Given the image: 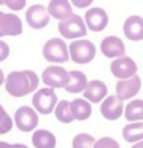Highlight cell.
<instances>
[{
  "instance_id": "6da1fadb",
  "label": "cell",
  "mask_w": 143,
  "mask_h": 148,
  "mask_svg": "<svg viewBox=\"0 0 143 148\" xmlns=\"http://www.w3.org/2000/svg\"><path fill=\"white\" fill-rule=\"evenodd\" d=\"M40 84V77L32 70H14L5 77V89L11 97H25L35 92Z\"/></svg>"
},
{
  "instance_id": "7a4b0ae2",
  "label": "cell",
  "mask_w": 143,
  "mask_h": 148,
  "mask_svg": "<svg viewBox=\"0 0 143 148\" xmlns=\"http://www.w3.org/2000/svg\"><path fill=\"white\" fill-rule=\"evenodd\" d=\"M57 94L51 88H40L32 96V105L38 115H51L57 105Z\"/></svg>"
},
{
  "instance_id": "3957f363",
  "label": "cell",
  "mask_w": 143,
  "mask_h": 148,
  "mask_svg": "<svg viewBox=\"0 0 143 148\" xmlns=\"http://www.w3.org/2000/svg\"><path fill=\"white\" fill-rule=\"evenodd\" d=\"M68 56L75 64H89L95 58V45L86 38L73 40L68 45Z\"/></svg>"
},
{
  "instance_id": "277c9868",
  "label": "cell",
  "mask_w": 143,
  "mask_h": 148,
  "mask_svg": "<svg viewBox=\"0 0 143 148\" xmlns=\"http://www.w3.org/2000/svg\"><path fill=\"white\" fill-rule=\"evenodd\" d=\"M43 58L48 62H51V65H59L64 64L70 59L68 56V46L62 38H49L43 45Z\"/></svg>"
},
{
  "instance_id": "5b68a950",
  "label": "cell",
  "mask_w": 143,
  "mask_h": 148,
  "mask_svg": "<svg viewBox=\"0 0 143 148\" xmlns=\"http://www.w3.org/2000/svg\"><path fill=\"white\" fill-rule=\"evenodd\" d=\"M57 30L62 35V38H67V40L84 38V35L88 34V27H86L84 19L78 14H72L70 18L60 21L59 26H57Z\"/></svg>"
},
{
  "instance_id": "8992f818",
  "label": "cell",
  "mask_w": 143,
  "mask_h": 148,
  "mask_svg": "<svg viewBox=\"0 0 143 148\" xmlns=\"http://www.w3.org/2000/svg\"><path fill=\"white\" fill-rule=\"evenodd\" d=\"M13 123H14V126L19 129V131H22V132H34V131H37V127H38L40 118H38V113L34 110V107L21 105L14 112Z\"/></svg>"
},
{
  "instance_id": "52a82bcc",
  "label": "cell",
  "mask_w": 143,
  "mask_h": 148,
  "mask_svg": "<svg viewBox=\"0 0 143 148\" xmlns=\"http://www.w3.org/2000/svg\"><path fill=\"white\" fill-rule=\"evenodd\" d=\"M40 80L44 83L46 88L51 89H60V88H65L67 81H68V70H65L60 65H49L43 70Z\"/></svg>"
},
{
  "instance_id": "ba28073f",
  "label": "cell",
  "mask_w": 143,
  "mask_h": 148,
  "mask_svg": "<svg viewBox=\"0 0 143 148\" xmlns=\"http://www.w3.org/2000/svg\"><path fill=\"white\" fill-rule=\"evenodd\" d=\"M110 70L114 78H118V80H127V78H132L137 75L138 65H137V62L132 58L122 56V58H118V59L111 61Z\"/></svg>"
},
{
  "instance_id": "9c48e42d",
  "label": "cell",
  "mask_w": 143,
  "mask_h": 148,
  "mask_svg": "<svg viewBox=\"0 0 143 148\" xmlns=\"http://www.w3.org/2000/svg\"><path fill=\"white\" fill-rule=\"evenodd\" d=\"M124 107H126V103L116 94H113V96H107L103 102L100 103V113L108 121H116L124 115Z\"/></svg>"
},
{
  "instance_id": "30bf717a",
  "label": "cell",
  "mask_w": 143,
  "mask_h": 148,
  "mask_svg": "<svg viewBox=\"0 0 143 148\" xmlns=\"http://www.w3.org/2000/svg\"><path fill=\"white\" fill-rule=\"evenodd\" d=\"M140 89H142V78L138 75L127 78V80H118L116 83V96L122 102L135 99V96L140 92Z\"/></svg>"
},
{
  "instance_id": "8fae6325",
  "label": "cell",
  "mask_w": 143,
  "mask_h": 148,
  "mask_svg": "<svg viewBox=\"0 0 143 148\" xmlns=\"http://www.w3.org/2000/svg\"><path fill=\"white\" fill-rule=\"evenodd\" d=\"M49 19H51V16H49V13H48L46 7H43V5H40V3L32 5V7H29V10L25 11V21H27V24L35 30H40V29H43V27H46L48 24H49Z\"/></svg>"
},
{
  "instance_id": "7c38bea8",
  "label": "cell",
  "mask_w": 143,
  "mask_h": 148,
  "mask_svg": "<svg viewBox=\"0 0 143 148\" xmlns=\"http://www.w3.org/2000/svg\"><path fill=\"white\" fill-rule=\"evenodd\" d=\"M22 34V21L14 13L0 11V38L2 37H18Z\"/></svg>"
},
{
  "instance_id": "4fadbf2b",
  "label": "cell",
  "mask_w": 143,
  "mask_h": 148,
  "mask_svg": "<svg viewBox=\"0 0 143 148\" xmlns=\"http://www.w3.org/2000/svg\"><path fill=\"white\" fill-rule=\"evenodd\" d=\"M100 51L108 59H118L126 56V45L119 37L108 35L100 42Z\"/></svg>"
},
{
  "instance_id": "5bb4252c",
  "label": "cell",
  "mask_w": 143,
  "mask_h": 148,
  "mask_svg": "<svg viewBox=\"0 0 143 148\" xmlns=\"http://www.w3.org/2000/svg\"><path fill=\"white\" fill-rule=\"evenodd\" d=\"M84 23L86 27L92 32H102L108 26V14L103 8H91L84 14Z\"/></svg>"
},
{
  "instance_id": "9a60e30c",
  "label": "cell",
  "mask_w": 143,
  "mask_h": 148,
  "mask_svg": "<svg viewBox=\"0 0 143 148\" xmlns=\"http://www.w3.org/2000/svg\"><path fill=\"white\" fill-rule=\"evenodd\" d=\"M107 96L108 88L102 80H91L83 91V99H86L89 103H102Z\"/></svg>"
},
{
  "instance_id": "2e32d148",
  "label": "cell",
  "mask_w": 143,
  "mask_h": 148,
  "mask_svg": "<svg viewBox=\"0 0 143 148\" xmlns=\"http://www.w3.org/2000/svg\"><path fill=\"white\" fill-rule=\"evenodd\" d=\"M124 35L126 38L132 40V42H140L143 40V18L142 16H129L124 23Z\"/></svg>"
},
{
  "instance_id": "e0dca14e",
  "label": "cell",
  "mask_w": 143,
  "mask_h": 148,
  "mask_svg": "<svg viewBox=\"0 0 143 148\" xmlns=\"http://www.w3.org/2000/svg\"><path fill=\"white\" fill-rule=\"evenodd\" d=\"M88 83H89V80L84 72L72 70V72H68V81H67L64 89L70 94H83V91L86 89Z\"/></svg>"
},
{
  "instance_id": "ac0fdd59",
  "label": "cell",
  "mask_w": 143,
  "mask_h": 148,
  "mask_svg": "<svg viewBox=\"0 0 143 148\" xmlns=\"http://www.w3.org/2000/svg\"><path fill=\"white\" fill-rule=\"evenodd\" d=\"M48 13L51 18H56L57 21H64L67 18H70L73 14L72 5H70V0H51L48 3Z\"/></svg>"
},
{
  "instance_id": "d6986e66",
  "label": "cell",
  "mask_w": 143,
  "mask_h": 148,
  "mask_svg": "<svg viewBox=\"0 0 143 148\" xmlns=\"http://www.w3.org/2000/svg\"><path fill=\"white\" fill-rule=\"evenodd\" d=\"M70 112H72L73 119L76 121H86L92 115V103H89L83 97H76L70 102Z\"/></svg>"
},
{
  "instance_id": "ffe728a7",
  "label": "cell",
  "mask_w": 143,
  "mask_h": 148,
  "mask_svg": "<svg viewBox=\"0 0 143 148\" xmlns=\"http://www.w3.org/2000/svg\"><path fill=\"white\" fill-rule=\"evenodd\" d=\"M32 143L34 148H56L57 138L48 129H37L32 134Z\"/></svg>"
},
{
  "instance_id": "44dd1931",
  "label": "cell",
  "mask_w": 143,
  "mask_h": 148,
  "mask_svg": "<svg viewBox=\"0 0 143 148\" xmlns=\"http://www.w3.org/2000/svg\"><path fill=\"white\" fill-rule=\"evenodd\" d=\"M124 118L129 123L143 121V99H132L124 107Z\"/></svg>"
},
{
  "instance_id": "7402d4cb",
  "label": "cell",
  "mask_w": 143,
  "mask_h": 148,
  "mask_svg": "<svg viewBox=\"0 0 143 148\" xmlns=\"http://www.w3.org/2000/svg\"><path fill=\"white\" fill-rule=\"evenodd\" d=\"M122 138L129 143H137L143 140V121L129 123L122 127Z\"/></svg>"
},
{
  "instance_id": "603a6c76",
  "label": "cell",
  "mask_w": 143,
  "mask_h": 148,
  "mask_svg": "<svg viewBox=\"0 0 143 148\" xmlns=\"http://www.w3.org/2000/svg\"><path fill=\"white\" fill-rule=\"evenodd\" d=\"M54 116H56V119L59 123H62V124H70V123H73L75 119H73L72 116V112H70V102L65 99L59 100L56 105V108H54Z\"/></svg>"
},
{
  "instance_id": "cb8c5ba5",
  "label": "cell",
  "mask_w": 143,
  "mask_h": 148,
  "mask_svg": "<svg viewBox=\"0 0 143 148\" xmlns=\"http://www.w3.org/2000/svg\"><path fill=\"white\" fill-rule=\"evenodd\" d=\"M94 143H95V138L91 134L81 132V134H76L73 137L72 148H94Z\"/></svg>"
},
{
  "instance_id": "d4e9b609",
  "label": "cell",
  "mask_w": 143,
  "mask_h": 148,
  "mask_svg": "<svg viewBox=\"0 0 143 148\" xmlns=\"http://www.w3.org/2000/svg\"><path fill=\"white\" fill-rule=\"evenodd\" d=\"M13 126H14L13 118L8 115V112H6V110L3 108V105L0 103V135L8 134L13 129Z\"/></svg>"
},
{
  "instance_id": "484cf974",
  "label": "cell",
  "mask_w": 143,
  "mask_h": 148,
  "mask_svg": "<svg viewBox=\"0 0 143 148\" xmlns=\"http://www.w3.org/2000/svg\"><path fill=\"white\" fill-rule=\"evenodd\" d=\"M94 148H121L116 138L113 137H100L95 140Z\"/></svg>"
},
{
  "instance_id": "4316f807",
  "label": "cell",
  "mask_w": 143,
  "mask_h": 148,
  "mask_svg": "<svg viewBox=\"0 0 143 148\" xmlns=\"http://www.w3.org/2000/svg\"><path fill=\"white\" fill-rule=\"evenodd\" d=\"M3 3L13 11H18V10H22L27 3V0H3Z\"/></svg>"
},
{
  "instance_id": "83f0119b",
  "label": "cell",
  "mask_w": 143,
  "mask_h": 148,
  "mask_svg": "<svg viewBox=\"0 0 143 148\" xmlns=\"http://www.w3.org/2000/svg\"><path fill=\"white\" fill-rule=\"evenodd\" d=\"M10 56V46L8 43H5L3 40H0V62L6 61Z\"/></svg>"
},
{
  "instance_id": "f1b7e54d",
  "label": "cell",
  "mask_w": 143,
  "mask_h": 148,
  "mask_svg": "<svg viewBox=\"0 0 143 148\" xmlns=\"http://www.w3.org/2000/svg\"><path fill=\"white\" fill-rule=\"evenodd\" d=\"M70 2H72V5L76 8H88L94 0H70Z\"/></svg>"
},
{
  "instance_id": "f546056e",
  "label": "cell",
  "mask_w": 143,
  "mask_h": 148,
  "mask_svg": "<svg viewBox=\"0 0 143 148\" xmlns=\"http://www.w3.org/2000/svg\"><path fill=\"white\" fill-rule=\"evenodd\" d=\"M10 148H29L24 143H10Z\"/></svg>"
},
{
  "instance_id": "4dcf8cb0",
  "label": "cell",
  "mask_w": 143,
  "mask_h": 148,
  "mask_svg": "<svg viewBox=\"0 0 143 148\" xmlns=\"http://www.w3.org/2000/svg\"><path fill=\"white\" fill-rule=\"evenodd\" d=\"M2 84H5V73H3V70L0 69V86Z\"/></svg>"
},
{
  "instance_id": "1f68e13d",
  "label": "cell",
  "mask_w": 143,
  "mask_h": 148,
  "mask_svg": "<svg viewBox=\"0 0 143 148\" xmlns=\"http://www.w3.org/2000/svg\"><path fill=\"white\" fill-rule=\"evenodd\" d=\"M130 148H143V140H142V142H137V143H133Z\"/></svg>"
},
{
  "instance_id": "d6a6232c",
  "label": "cell",
  "mask_w": 143,
  "mask_h": 148,
  "mask_svg": "<svg viewBox=\"0 0 143 148\" xmlns=\"http://www.w3.org/2000/svg\"><path fill=\"white\" fill-rule=\"evenodd\" d=\"M0 148H10V143H8V142H0Z\"/></svg>"
},
{
  "instance_id": "836d02e7",
  "label": "cell",
  "mask_w": 143,
  "mask_h": 148,
  "mask_svg": "<svg viewBox=\"0 0 143 148\" xmlns=\"http://www.w3.org/2000/svg\"><path fill=\"white\" fill-rule=\"evenodd\" d=\"M0 5H5V3H3V0H0Z\"/></svg>"
}]
</instances>
